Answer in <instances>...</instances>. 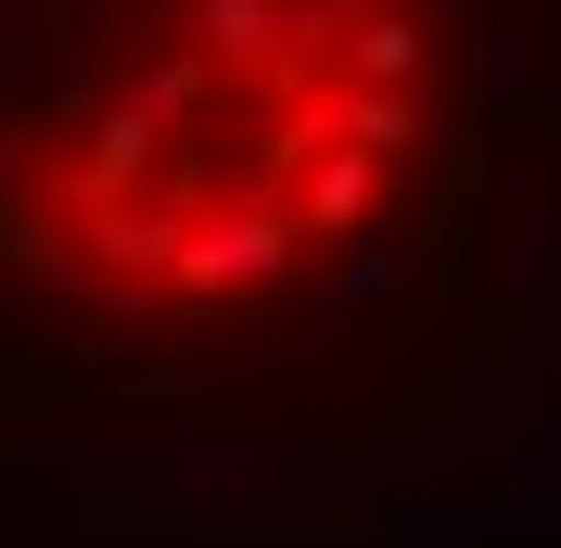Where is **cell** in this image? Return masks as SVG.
<instances>
[{
    "label": "cell",
    "mask_w": 561,
    "mask_h": 548,
    "mask_svg": "<svg viewBox=\"0 0 561 548\" xmlns=\"http://www.w3.org/2000/svg\"><path fill=\"white\" fill-rule=\"evenodd\" d=\"M294 255H307V230H294V217H280L268 192H230V205H205V217H192L167 307H243V294L294 281Z\"/></svg>",
    "instance_id": "obj_1"
}]
</instances>
